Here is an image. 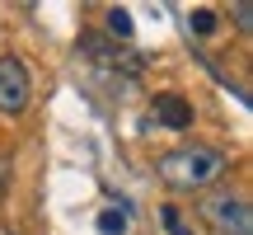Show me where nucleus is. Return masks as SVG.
I'll return each instance as SVG.
<instances>
[{"instance_id":"obj_1","label":"nucleus","mask_w":253,"mask_h":235,"mask_svg":"<svg viewBox=\"0 0 253 235\" xmlns=\"http://www.w3.org/2000/svg\"><path fill=\"white\" fill-rule=\"evenodd\" d=\"M155 170H160V179L169 183V188L197 193V188H211V183L230 170V160H225V151H216V146H178V151L160 155Z\"/></svg>"},{"instance_id":"obj_2","label":"nucleus","mask_w":253,"mask_h":235,"mask_svg":"<svg viewBox=\"0 0 253 235\" xmlns=\"http://www.w3.org/2000/svg\"><path fill=\"white\" fill-rule=\"evenodd\" d=\"M202 217H207L220 235H253L249 202L239 198V193H211V198L202 202Z\"/></svg>"},{"instance_id":"obj_3","label":"nucleus","mask_w":253,"mask_h":235,"mask_svg":"<svg viewBox=\"0 0 253 235\" xmlns=\"http://www.w3.org/2000/svg\"><path fill=\"white\" fill-rule=\"evenodd\" d=\"M28 94H33V85H28L24 61L19 57H0V113H24Z\"/></svg>"},{"instance_id":"obj_4","label":"nucleus","mask_w":253,"mask_h":235,"mask_svg":"<svg viewBox=\"0 0 253 235\" xmlns=\"http://www.w3.org/2000/svg\"><path fill=\"white\" fill-rule=\"evenodd\" d=\"M155 122H164L169 132L192 127V104L183 94H155Z\"/></svg>"},{"instance_id":"obj_5","label":"nucleus","mask_w":253,"mask_h":235,"mask_svg":"<svg viewBox=\"0 0 253 235\" xmlns=\"http://www.w3.org/2000/svg\"><path fill=\"white\" fill-rule=\"evenodd\" d=\"M160 221H164V231H169V235H197L188 221H183V212H178V207H160Z\"/></svg>"},{"instance_id":"obj_6","label":"nucleus","mask_w":253,"mask_h":235,"mask_svg":"<svg viewBox=\"0 0 253 235\" xmlns=\"http://www.w3.org/2000/svg\"><path fill=\"white\" fill-rule=\"evenodd\" d=\"M99 231H103V235H122V231H126V212H122V207H108V212L99 217Z\"/></svg>"},{"instance_id":"obj_7","label":"nucleus","mask_w":253,"mask_h":235,"mask_svg":"<svg viewBox=\"0 0 253 235\" xmlns=\"http://www.w3.org/2000/svg\"><path fill=\"white\" fill-rule=\"evenodd\" d=\"M108 33H118V38H131V14H126L122 5H113V9H108Z\"/></svg>"},{"instance_id":"obj_8","label":"nucleus","mask_w":253,"mask_h":235,"mask_svg":"<svg viewBox=\"0 0 253 235\" xmlns=\"http://www.w3.org/2000/svg\"><path fill=\"white\" fill-rule=\"evenodd\" d=\"M188 24H192V33H211V28H216V9L197 5V9H192V19H188Z\"/></svg>"},{"instance_id":"obj_9","label":"nucleus","mask_w":253,"mask_h":235,"mask_svg":"<svg viewBox=\"0 0 253 235\" xmlns=\"http://www.w3.org/2000/svg\"><path fill=\"white\" fill-rule=\"evenodd\" d=\"M235 24L239 28H253V9L249 5H235Z\"/></svg>"},{"instance_id":"obj_10","label":"nucleus","mask_w":253,"mask_h":235,"mask_svg":"<svg viewBox=\"0 0 253 235\" xmlns=\"http://www.w3.org/2000/svg\"><path fill=\"white\" fill-rule=\"evenodd\" d=\"M5 193H9V165H0V202H5Z\"/></svg>"}]
</instances>
